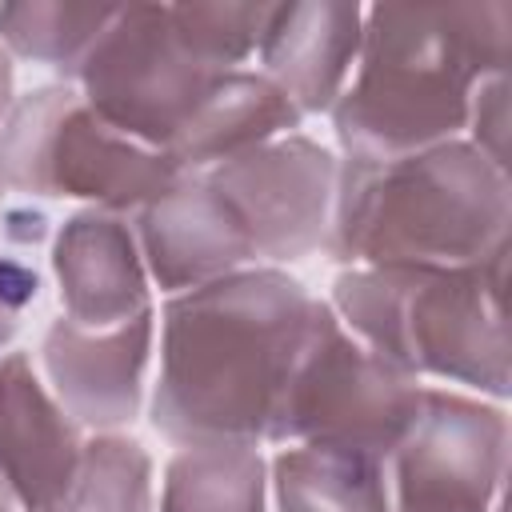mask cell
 <instances>
[{"mask_svg":"<svg viewBox=\"0 0 512 512\" xmlns=\"http://www.w3.org/2000/svg\"><path fill=\"white\" fill-rule=\"evenodd\" d=\"M312 300L284 268H244L168 296L152 428L180 448L260 444Z\"/></svg>","mask_w":512,"mask_h":512,"instance_id":"cell-1","label":"cell"},{"mask_svg":"<svg viewBox=\"0 0 512 512\" xmlns=\"http://www.w3.org/2000/svg\"><path fill=\"white\" fill-rule=\"evenodd\" d=\"M512 4H372L352 80L332 104L348 160H392L468 128L472 96L508 72Z\"/></svg>","mask_w":512,"mask_h":512,"instance_id":"cell-2","label":"cell"},{"mask_svg":"<svg viewBox=\"0 0 512 512\" xmlns=\"http://www.w3.org/2000/svg\"><path fill=\"white\" fill-rule=\"evenodd\" d=\"M508 172L464 136L340 160L324 252L348 268H464L508 248Z\"/></svg>","mask_w":512,"mask_h":512,"instance_id":"cell-3","label":"cell"},{"mask_svg":"<svg viewBox=\"0 0 512 512\" xmlns=\"http://www.w3.org/2000/svg\"><path fill=\"white\" fill-rule=\"evenodd\" d=\"M504 284L508 248L464 268H344L328 304L392 368L452 380L500 404L512 388Z\"/></svg>","mask_w":512,"mask_h":512,"instance_id":"cell-4","label":"cell"},{"mask_svg":"<svg viewBox=\"0 0 512 512\" xmlns=\"http://www.w3.org/2000/svg\"><path fill=\"white\" fill-rule=\"evenodd\" d=\"M180 176L164 152L116 132L64 80L16 96L0 128V184L28 200H84L136 216Z\"/></svg>","mask_w":512,"mask_h":512,"instance_id":"cell-5","label":"cell"},{"mask_svg":"<svg viewBox=\"0 0 512 512\" xmlns=\"http://www.w3.org/2000/svg\"><path fill=\"white\" fill-rule=\"evenodd\" d=\"M424 384L368 352L332 312L312 300L300 348L268 420V444H324L388 460L416 420Z\"/></svg>","mask_w":512,"mask_h":512,"instance_id":"cell-6","label":"cell"},{"mask_svg":"<svg viewBox=\"0 0 512 512\" xmlns=\"http://www.w3.org/2000/svg\"><path fill=\"white\" fill-rule=\"evenodd\" d=\"M220 76L228 72L184 44L168 4H128L88 48L72 84L116 132L164 152Z\"/></svg>","mask_w":512,"mask_h":512,"instance_id":"cell-7","label":"cell"},{"mask_svg":"<svg viewBox=\"0 0 512 512\" xmlns=\"http://www.w3.org/2000/svg\"><path fill=\"white\" fill-rule=\"evenodd\" d=\"M508 476V416L484 396L424 388L388 456L392 512H492Z\"/></svg>","mask_w":512,"mask_h":512,"instance_id":"cell-8","label":"cell"},{"mask_svg":"<svg viewBox=\"0 0 512 512\" xmlns=\"http://www.w3.org/2000/svg\"><path fill=\"white\" fill-rule=\"evenodd\" d=\"M336 168L340 160L324 144L292 132L200 176L228 208L256 268H280L324 248Z\"/></svg>","mask_w":512,"mask_h":512,"instance_id":"cell-9","label":"cell"},{"mask_svg":"<svg viewBox=\"0 0 512 512\" xmlns=\"http://www.w3.org/2000/svg\"><path fill=\"white\" fill-rule=\"evenodd\" d=\"M156 312H140L116 328H80L52 320L40 344L48 392L88 432H116L140 412L144 368L152 356Z\"/></svg>","mask_w":512,"mask_h":512,"instance_id":"cell-10","label":"cell"},{"mask_svg":"<svg viewBox=\"0 0 512 512\" xmlns=\"http://www.w3.org/2000/svg\"><path fill=\"white\" fill-rule=\"evenodd\" d=\"M80 424L36 376L28 352L0 356V480L20 512H52L80 464Z\"/></svg>","mask_w":512,"mask_h":512,"instance_id":"cell-11","label":"cell"},{"mask_svg":"<svg viewBox=\"0 0 512 512\" xmlns=\"http://www.w3.org/2000/svg\"><path fill=\"white\" fill-rule=\"evenodd\" d=\"M132 232L148 280L168 296L256 268L252 248L200 172L180 176L168 192L148 200L132 216Z\"/></svg>","mask_w":512,"mask_h":512,"instance_id":"cell-12","label":"cell"},{"mask_svg":"<svg viewBox=\"0 0 512 512\" xmlns=\"http://www.w3.org/2000/svg\"><path fill=\"white\" fill-rule=\"evenodd\" d=\"M52 276L64 320L80 328H116L152 308L148 268L128 216L80 208L52 236Z\"/></svg>","mask_w":512,"mask_h":512,"instance_id":"cell-13","label":"cell"},{"mask_svg":"<svg viewBox=\"0 0 512 512\" xmlns=\"http://www.w3.org/2000/svg\"><path fill=\"white\" fill-rule=\"evenodd\" d=\"M364 36V8L348 0L272 4L256 48V72L268 76L300 116L332 112L340 100Z\"/></svg>","mask_w":512,"mask_h":512,"instance_id":"cell-14","label":"cell"},{"mask_svg":"<svg viewBox=\"0 0 512 512\" xmlns=\"http://www.w3.org/2000/svg\"><path fill=\"white\" fill-rule=\"evenodd\" d=\"M300 108L256 68H236L212 84L192 120L176 132L164 156L184 172H208L232 156H244L268 140L292 136L300 128Z\"/></svg>","mask_w":512,"mask_h":512,"instance_id":"cell-15","label":"cell"},{"mask_svg":"<svg viewBox=\"0 0 512 512\" xmlns=\"http://www.w3.org/2000/svg\"><path fill=\"white\" fill-rule=\"evenodd\" d=\"M268 468L280 512H392L388 460L380 456L324 444H288Z\"/></svg>","mask_w":512,"mask_h":512,"instance_id":"cell-16","label":"cell"},{"mask_svg":"<svg viewBox=\"0 0 512 512\" xmlns=\"http://www.w3.org/2000/svg\"><path fill=\"white\" fill-rule=\"evenodd\" d=\"M268 464L256 444L180 448L164 468L160 512H264Z\"/></svg>","mask_w":512,"mask_h":512,"instance_id":"cell-17","label":"cell"},{"mask_svg":"<svg viewBox=\"0 0 512 512\" xmlns=\"http://www.w3.org/2000/svg\"><path fill=\"white\" fill-rule=\"evenodd\" d=\"M116 4H60V0H20L0 4V48L8 56L36 60L72 84L88 48L100 40Z\"/></svg>","mask_w":512,"mask_h":512,"instance_id":"cell-18","label":"cell"},{"mask_svg":"<svg viewBox=\"0 0 512 512\" xmlns=\"http://www.w3.org/2000/svg\"><path fill=\"white\" fill-rule=\"evenodd\" d=\"M52 512H152V456L132 436L92 432Z\"/></svg>","mask_w":512,"mask_h":512,"instance_id":"cell-19","label":"cell"},{"mask_svg":"<svg viewBox=\"0 0 512 512\" xmlns=\"http://www.w3.org/2000/svg\"><path fill=\"white\" fill-rule=\"evenodd\" d=\"M184 44L216 72L244 68L268 28L272 4H168Z\"/></svg>","mask_w":512,"mask_h":512,"instance_id":"cell-20","label":"cell"},{"mask_svg":"<svg viewBox=\"0 0 512 512\" xmlns=\"http://www.w3.org/2000/svg\"><path fill=\"white\" fill-rule=\"evenodd\" d=\"M4 196H8V188L0 184V212H4ZM24 248H16L8 236H4V228H0V348L16 336V328H20V316L36 304V296H40V272L32 268V260H24L20 256Z\"/></svg>","mask_w":512,"mask_h":512,"instance_id":"cell-21","label":"cell"},{"mask_svg":"<svg viewBox=\"0 0 512 512\" xmlns=\"http://www.w3.org/2000/svg\"><path fill=\"white\" fill-rule=\"evenodd\" d=\"M468 144L480 148L492 164L504 168V136H508V72L488 76L476 96H472V112H468V128H464Z\"/></svg>","mask_w":512,"mask_h":512,"instance_id":"cell-22","label":"cell"},{"mask_svg":"<svg viewBox=\"0 0 512 512\" xmlns=\"http://www.w3.org/2000/svg\"><path fill=\"white\" fill-rule=\"evenodd\" d=\"M12 104H16V68H12V56L0 48V128L12 112Z\"/></svg>","mask_w":512,"mask_h":512,"instance_id":"cell-23","label":"cell"},{"mask_svg":"<svg viewBox=\"0 0 512 512\" xmlns=\"http://www.w3.org/2000/svg\"><path fill=\"white\" fill-rule=\"evenodd\" d=\"M0 512H20L16 508V500H12V492H8V484L0 480Z\"/></svg>","mask_w":512,"mask_h":512,"instance_id":"cell-24","label":"cell"},{"mask_svg":"<svg viewBox=\"0 0 512 512\" xmlns=\"http://www.w3.org/2000/svg\"><path fill=\"white\" fill-rule=\"evenodd\" d=\"M492 512H504V500H500V504H496V508H492Z\"/></svg>","mask_w":512,"mask_h":512,"instance_id":"cell-25","label":"cell"}]
</instances>
